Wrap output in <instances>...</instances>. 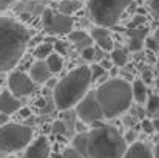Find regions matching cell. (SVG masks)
Returning <instances> with one entry per match:
<instances>
[{
  "label": "cell",
  "instance_id": "cell-44",
  "mask_svg": "<svg viewBox=\"0 0 159 158\" xmlns=\"http://www.w3.org/2000/svg\"><path fill=\"white\" fill-rule=\"evenodd\" d=\"M158 71H159V59H158Z\"/></svg>",
  "mask_w": 159,
  "mask_h": 158
},
{
  "label": "cell",
  "instance_id": "cell-25",
  "mask_svg": "<svg viewBox=\"0 0 159 158\" xmlns=\"http://www.w3.org/2000/svg\"><path fill=\"white\" fill-rule=\"evenodd\" d=\"M62 158H85V157H82L76 149H73V147H66V149L62 152Z\"/></svg>",
  "mask_w": 159,
  "mask_h": 158
},
{
  "label": "cell",
  "instance_id": "cell-3",
  "mask_svg": "<svg viewBox=\"0 0 159 158\" xmlns=\"http://www.w3.org/2000/svg\"><path fill=\"white\" fill-rule=\"evenodd\" d=\"M90 84H91L90 67L82 65L71 70L65 78H62L54 85L53 98L56 107L59 110H68L74 107L85 96Z\"/></svg>",
  "mask_w": 159,
  "mask_h": 158
},
{
  "label": "cell",
  "instance_id": "cell-26",
  "mask_svg": "<svg viewBox=\"0 0 159 158\" xmlns=\"http://www.w3.org/2000/svg\"><path fill=\"white\" fill-rule=\"evenodd\" d=\"M144 45V41L142 39H138V37H130V48L133 51H139Z\"/></svg>",
  "mask_w": 159,
  "mask_h": 158
},
{
  "label": "cell",
  "instance_id": "cell-30",
  "mask_svg": "<svg viewBox=\"0 0 159 158\" xmlns=\"http://www.w3.org/2000/svg\"><path fill=\"white\" fill-rule=\"evenodd\" d=\"M150 6H152V11H153L155 17H156V19H159V0H152Z\"/></svg>",
  "mask_w": 159,
  "mask_h": 158
},
{
  "label": "cell",
  "instance_id": "cell-20",
  "mask_svg": "<svg viewBox=\"0 0 159 158\" xmlns=\"http://www.w3.org/2000/svg\"><path fill=\"white\" fill-rule=\"evenodd\" d=\"M111 60L116 67H124L128 60V56H127V51L125 50H111Z\"/></svg>",
  "mask_w": 159,
  "mask_h": 158
},
{
  "label": "cell",
  "instance_id": "cell-42",
  "mask_svg": "<svg viewBox=\"0 0 159 158\" xmlns=\"http://www.w3.org/2000/svg\"><path fill=\"white\" fill-rule=\"evenodd\" d=\"M156 87H158V89H159V78H158V79H156Z\"/></svg>",
  "mask_w": 159,
  "mask_h": 158
},
{
  "label": "cell",
  "instance_id": "cell-39",
  "mask_svg": "<svg viewBox=\"0 0 159 158\" xmlns=\"http://www.w3.org/2000/svg\"><path fill=\"white\" fill-rule=\"evenodd\" d=\"M50 157L51 158H62V154H59V155H57V154H50Z\"/></svg>",
  "mask_w": 159,
  "mask_h": 158
},
{
  "label": "cell",
  "instance_id": "cell-8",
  "mask_svg": "<svg viewBox=\"0 0 159 158\" xmlns=\"http://www.w3.org/2000/svg\"><path fill=\"white\" fill-rule=\"evenodd\" d=\"M43 28L48 33L60 34V33H70L73 28V19L71 16H65L62 12H54L53 9H45L42 16Z\"/></svg>",
  "mask_w": 159,
  "mask_h": 158
},
{
  "label": "cell",
  "instance_id": "cell-27",
  "mask_svg": "<svg viewBox=\"0 0 159 158\" xmlns=\"http://www.w3.org/2000/svg\"><path fill=\"white\" fill-rule=\"evenodd\" d=\"M145 34H147V30H144V28L128 31V36H130V37H138V39H142V41L145 39Z\"/></svg>",
  "mask_w": 159,
  "mask_h": 158
},
{
  "label": "cell",
  "instance_id": "cell-22",
  "mask_svg": "<svg viewBox=\"0 0 159 158\" xmlns=\"http://www.w3.org/2000/svg\"><path fill=\"white\" fill-rule=\"evenodd\" d=\"M90 73H91V81H96V79H99V78H102V76L105 74L107 70L102 65L94 64L93 67H90Z\"/></svg>",
  "mask_w": 159,
  "mask_h": 158
},
{
  "label": "cell",
  "instance_id": "cell-38",
  "mask_svg": "<svg viewBox=\"0 0 159 158\" xmlns=\"http://www.w3.org/2000/svg\"><path fill=\"white\" fill-rule=\"evenodd\" d=\"M102 67H104V68H110V67H111V64H110V62H102Z\"/></svg>",
  "mask_w": 159,
  "mask_h": 158
},
{
  "label": "cell",
  "instance_id": "cell-5",
  "mask_svg": "<svg viewBox=\"0 0 159 158\" xmlns=\"http://www.w3.org/2000/svg\"><path fill=\"white\" fill-rule=\"evenodd\" d=\"M134 0H90L88 12L94 23L99 26H113L117 23L122 12L133 3Z\"/></svg>",
  "mask_w": 159,
  "mask_h": 158
},
{
  "label": "cell",
  "instance_id": "cell-29",
  "mask_svg": "<svg viewBox=\"0 0 159 158\" xmlns=\"http://www.w3.org/2000/svg\"><path fill=\"white\" fill-rule=\"evenodd\" d=\"M53 48H56L59 54H65V53H66V45H65L63 42H56L53 45Z\"/></svg>",
  "mask_w": 159,
  "mask_h": 158
},
{
  "label": "cell",
  "instance_id": "cell-4",
  "mask_svg": "<svg viewBox=\"0 0 159 158\" xmlns=\"http://www.w3.org/2000/svg\"><path fill=\"white\" fill-rule=\"evenodd\" d=\"M96 101L102 110L104 118H116L128 110L133 101L131 85L119 78L104 82L94 92Z\"/></svg>",
  "mask_w": 159,
  "mask_h": 158
},
{
  "label": "cell",
  "instance_id": "cell-37",
  "mask_svg": "<svg viewBox=\"0 0 159 158\" xmlns=\"http://www.w3.org/2000/svg\"><path fill=\"white\" fill-rule=\"evenodd\" d=\"M47 82H48V87H50V89H54V85H56V81H54V79H51V78H50Z\"/></svg>",
  "mask_w": 159,
  "mask_h": 158
},
{
  "label": "cell",
  "instance_id": "cell-6",
  "mask_svg": "<svg viewBox=\"0 0 159 158\" xmlns=\"http://www.w3.org/2000/svg\"><path fill=\"white\" fill-rule=\"evenodd\" d=\"M33 140V129L30 126L8 122L0 126V155H9L22 151Z\"/></svg>",
  "mask_w": 159,
  "mask_h": 158
},
{
  "label": "cell",
  "instance_id": "cell-18",
  "mask_svg": "<svg viewBox=\"0 0 159 158\" xmlns=\"http://www.w3.org/2000/svg\"><path fill=\"white\" fill-rule=\"evenodd\" d=\"M79 8H80V2L79 0H62L59 3V12H62L65 16L74 14Z\"/></svg>",
  "mask_w": 159,
  "mask_h": 158
},
{
  "label": "cell",
  "instance_id": "cell-43",
  "mask_svg": "<svg viewBox=\"0 0 159 158\" xmlns=\"http://www.w3.org/2000/svg\"><path fill=\"white\" fill-rule=\"evenodd\" d=\"M156 39H158V41H159V31H158V36H156Z\"/></svg>",
  "mask_w": 159,
  "mask_h": 158
},
{
  "label": "cell",
  "instance_id": "cell-2",
  "mask_svg": "<svg viewBox=\"0 0 159 158\" xmlns=\"http://www.w3.org/2000/svg\"><path fill=\"white\" fill-rule=\"evenodd\" d=\"M30 42L28 30L11 17L0 16V73L12 70Z\"/></svg>",
  "mask_w": 159,
  "mask_h": 158
},
{
  "label": "cell",
  "instance_id": "cell-36",
  "mask_svg": "<svg viewBox=\"0 0 159 158\" xmlns=\"http://www.w3.org/2000/svg\"><path fill=\"white\" fill-rule=\"evenodd\" d=\"M153 158H159V141H158V144H156V147H155V154H153Z\"/></svg>",
  "mask_w": 159,
  "mask_h": 158
},
{
  "label": "cell",
  "instance_id": "cell-35",
  "mask_svg": "<svg viewBox=\"0 0 159 158\" xmlns=\"http://www.w3.org/2000/svg\"><path fill=\"white\" fill-rule=\"evenodd\" d=\"M19 110H20V115H22L23 118H26V116L30 115V110H28V108H19Z\"/></svg>",
  "mask_w": 159,
  "mask_h": 158
},
{
  "label": "cell",
  "instance_id": "cell-13",
  "mask_svg": "<svg viewBox=\"0 0 159 158\" xmlns=\"http://www.w3.org/2000/svg\"><path fill=\"white\" fill-rule=\"evenodd\" d=\"M91 39H93V41L99 45V48L104 50V51H111V50L114 48L113 39H111L110 33L107 31V28H104V26H96V28H93V31H91Z\"/></svg>",
  "mask_w": 159,
  "mask_h": 158
},
{
  "label": "cell",
  "instance_id": "cell-16",
  "mask_svg": "<svg viewBox=\"0 0 159 158\" xmlns=\"http://www.w3.org/2000/svg\"><path fill=\"white\" fill-rule=\"evenodd\" d=\"M70 41L74 42L76 47L80 48V50H84L85 47H90L91 42H93L91 36H88L85 31H71L70 33Z\"/></svg>",
  "mask_w": 159,
  "mask_h": 158
},
{
  "label": "cell",
  "instance_id": "cell-14",
  "mask_svg": "<svg viewBox=\"0 0 159 158\" xmlns=\"http://www.w3.org/2000/svg\"><path fill=\"white\" fill-rule=\"evenodd\" d=\"M122 158H153V154L147 144L134 141V143H131L130 147H127Z\"/></svg>",
  "mask_w": 159,
  "mask_h": 158
},
{
  "label": "cell",
  "instance_id": "cell-17",
  "mask_svg": "<svg viewBox=\"0 0 159 158\" xmlns=\"http://www.w3.org/2000/svg\"><path fill=\"white\" fill-rule=\"evenodd\" d=\"M45 62H47V67L50 68L51 73H59L63 67V57L62 54L59 53H51L45 57Z\"/></svg>",
  "mask_w": 159,
  "mask_h": 158
},
{
  "label": "cell",
  "instance_id": "cell-31",
  "mask_svg": "<svg viewBox=\"0 0 159 158\" xmlns=\"http://www.w3.org/2000/svg\"><path fill=\"white\" fill-rule=\"evenodd\" d=\"M124 140H125V143H127V144H128V143H134V140H136V132L130 130V132L124 136Z\"/></svg>",
  "mask_w": 159,
  "mask_h": 158
},
{
  "label": "cell",
  "instance_id": "cell-21",
  "mask_svg": "<svg viewBox=\"0 0 159 158\" xmlns=\"http://www.w3.org/2000/svg\"><path fill=\"white\" fill-rule=\"evenodd\" d=\"M53 45L51 44H48V42H45V44H40L37 48H36V56L39 57V59H45L48 54H51L53 53Z\"/></svg>",
  "mask_w": 159,
  "mask_h": 158
},
{
  "label": "cell",
  "instance_id": "cell-7",
  "mask_svg": "<svg viewBox=\"0 0 159 158\" xmlns=\"http://www.w3.org/2000/svg\"><path fill=\"white\" fill-rule=\"evenodd\" d=\"M76 115L85 124H93V122H98V121L104 119L102 110H101V107L96 101L94 92H90V93L87 92L85 96L76 104Z\"/></svg>",
  "mask_w": 159,
  "mask_h": 158
},
{
  "label": "cell",
  "instance_id": "cell-10",
  "mask_svg": "<svg viewBox=\"0 0 159 158\" xmlns=\"http://www.w3.org/2000/svg\"><path fill=\"white\" fill-rule=\"evenodd\" d=\"M51 146L47 136H39L33 143L28 144V149L23 158H50Z\"/></svg>",
  "mask_w": 159,
  "mask_h": 158
},
{
  "label": "cell",
  "instance_id": "cell-11",
  "mask_svg": "<svg viewBox=\"0 0 159 158\" xmlns=\"http://www.w3.org/2000/svg\"><path fill=\"white\" fill-rule=\"evenodd\" d=\"M20 107H22L20 101L11 92H8V90L0 92V113L9 116V115L16 113Z\"/></svg>",
  "mask_w": 159,
  "mask_h": 158
},
{
  "label": "cell",
  "instance_id": "cell-33",
  "mask_svg": "<svg viewBox=\"0 0 159 158\" xmlns=\"http://www.w3.org/2000/svg\"><path fill=\"white\" fill-rule=\"evenodd\" d=\"M148 47L152 48V50H158V42H156V39H148Z\"/></svg>",
  "mask_w": 159,
  "mask_h": 158
},
{
  "label": "cell",
  "instance_id": "cell-12",
  "mask_svg": "<svg viewBox=\"0 0 159 158\" xmlns=\"http://www.w3.org/2000/svg\"><path fill=\"white\" fill-rule=\"evenodd\" d=\"M51 71L50 68L47 67V62L45 60H37L31 65L30 68V78L36 82V84H43L47 82L50 78H51Z\"/></svg>",
  "mask_w": 159,
  "mask_h": 158
},
{
  "label": "cell",
  "instance_id": "cell-32",
  "mask_svg": "<svg viewBox=\"0 0 159 158\" xmlns=\"http://www.w3.org/2000/svg\"><path fill=\"white\" fill-rule=\"evenodd\" d=\"M14 2H16V0H0V11H3V9L9 8Z\"/></svg>",
  "mask_w": 159,
  "mask_h": 158
},
{
  "label": "cell",
  "instance_id": "cell-34",
  "mask_svg": "<svg viewBox=\"0 0 159 158\" xmlns=\"http://www.w3.org/2000/svg\"><path fill=\"white\" fill-rule=\"evenodd\" d=\"M152 122H153V129H155L156 132H159V116H158V118H155Z\"/></svg>",
  "mask_w": 159,
  "mask_h": 158
},
{
  "label": "cell",
  "instance_id": "cell-19",
  "mask_svg": "<svg viewBox=\"0 0 159 158\" xmlns=\"http://www.w3.org/2000/svg\"><path fill=\"white\" fill-rule=\"evenodd\" d=\"M147 113L152 118H158L159 116V96L158 95H150L147 96Z\"/></svg>",
  "mask_w": 159,
  "mask_h": 158
},
{
  "label": "cell",
  "instance_id": "cell-9",
  "mask_svg": "<svg viewBox=\"0 0 159 158\" xmlns=\"http://www.w3.org/2000/svg\"><path fill=\"white\" fill-rule=\"evenodd\" d=\"M8 87H9V92L16 98H20V96L31 95L36 90V82L28 74L22 71H14L8 78Z\"/></svg>",
  "mask_w": 159,
  "mask_h": 158
},
{
  "label": "cell",
  "instance_id": "cell-15",
  "mask_svg": "<svg viewBox=\"0 0 159 158\" xmlns=\"http://www.w3.org/2000/svg\"><path fill=\"white\" fill-rule=\"evenodd\" d=\"M131 93H133V99L139 104H144L147 101V87L144 84L142 79H136L133 82V87H131Z\"/></svg>",
  "mask_w": 159,
  "mask_h": 158
},
{
  "label": "cell",
  "instance_id": "cell-24",
  "mask_svg": "<svg viewBox=\"0 0 159 158\" xmlns=\"http://www.w3.org/2000/svg\"><path fill=\"white\" fill-rule=\"evenodd\" d=\"M94 53H96V48L94 47H85L84 50H82V57L85 59V60H94Z\"/></svg>",
  "mask_w": 159,
  "mask_h": 158
},
{
  "label": "cell",
  "instance_id": "cell-40",
  "mask_svg": "<svg viewBox=\"0 0 159 158\" xmlns=\"http://www.w3.org/2000/svg\"><path fill=\"white\" fill-rule=\"evenodd\" d=\"M145 81H150V73L145 71Z\"/></svg>",
  "mask_w": 159,
  "mask_h": 158
},
{
  "label": "cell",
  "instance_id": "cell-1",
  "mask_svg": "<svg viewBox=\"0 0 159 158\" xmlns=\"http://www.w3.org/2000/svg\"><path fill=\"white\" fill-rule=\"evenodd\" d=\"M93 122V129L80 132L73 140V149L85 158H122L127 143L117 129Z\"/></svg>",
  "mask_w": 159,
  "mask_h": 158
},
{
  "label": "cell",
  "instance_id": "cell-23",
  "mask_svg": "<svg viewBox=\"0 0 159 158\" xmlns=\"http://www.w3.org/2000/svg\"><path fill=\"white\" fill-rule=\"evenodd\" d=\"M53 133H57V135H65L66 133V126L63 121H56L53 124Z\"/></svg>",
  "mask_w": 159,
  "mask_h": 158
},
{
  "label": "cell",
  "instance_id": "cell-41",
  "mask_svg": "<svg viewBox=\"0 0 159 158\" xmlns=\"http://www.w3.org/2000/svg\"><path fill=\"white\" fill-rule=\"evenodd\" d=\"M0 158H16V157H11V155H0Z\"/></svg>",
  "mask_w": 159,
  "mask_h": 158
},
{
  "label": "cell",
  "instance_id": "cell-28",
  "mask_svg": "<svg viewBox=\"0 0 159 158\" xmlns=\"http://www.w3.org/2000/svg\"><path fill=\"white\" fill-rule=\"evenodd\" d=\"M142 129H144L145 133H152V132L155 130V129H153V122L148 121V119H144V121H142Z\"/></svg>",
  "mask_w": 159,
  "mask_h": 158
}]
</instances>
